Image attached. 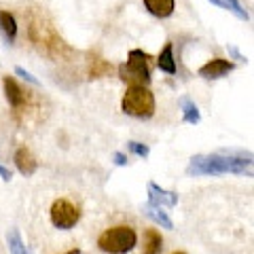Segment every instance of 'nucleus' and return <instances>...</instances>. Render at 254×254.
Wrapping results in <instances>:
<instances>
[{
  "mask_svg": "<svg viewBox=\"0 0 254 254\" xmlns=\"http://www.w3.org/2000/svg\"><path fill=\"white\" fill-rule=\"evenodd\" d=\"M0 34L4 36L6 43H13L17 38V21H15L13 13L0 9Z\"/></svg>",
  "mask_w": 254,
  "mask_h": 254,
  "instance_id": "obj_11",
  "label": "nucleus"
},
{
  "mask_svg": "<svg viewBox=\"0 0 254 254\" xmlns=\"http://www.w3.org/2000/svg\"><path fill=\"white\" fill-rule=\"evenodd\" d=\"M233 68H235L233 62L222 60V58H214L208 64H203V66L197 70V74H199L201 78H208V81H216V78H222L229 72H233Z\"/></svg>",
  "mask_w": 254,
  "mask_h": 254,
  "instance_id": "obj_6",
  "label": "nucleus"
},
{
  "mask_svg": "<svg viewBox=\"0 0 254 254\" xmlns=\"http://www.w3.org/2000/svg\"><path fill=\"white\" fill-rule=\"evenodd\" d=\"M227 49H229V53H231V55H233V58H235V60H242V62H246V58H244V55H242L240 51H237V49H235V47H233V45H227Z\"/></svg>",
  "mask_w": 254,
  "mask_h": 254,
  "instance_id": "obj_23",
  "label": "nucleus"
},
{
  "mask_svg": "<svg viewBox=\"0 0 254 254\" xmlns=\"http://www.w3.org/2000/svg\"><path fill=\"white\" fill-rule=\"evenodd\" d=\"M13 161H15V168H17L19 174H23V176H32L36 170H38V161H36V157L32 155V150L26 148V146H21L15 150V157H13Z\"/></svg>",
  "mask_w": 254,
  "mask_h": 254,
  "instance_id": "obj_9",
  "label": "nucleus"
},
{
  "mask_svg": "<svg viewBox=\"0 0 254 254\" xmlns=\"http://www.w3.org/2000/svg\"><path fill=\"white\" fill-rule=\"evenodd\" d=\"M163 250V237L157 229H148L144 233V248H142V254H161Z\"/></svg>",
  "mask_w": 254,
  "mask_h": 254,
  "instance_id": "obj_15",
  "label": "nucleus"
},
{
  "mask_svg": "<svg viewBox=\"0 0 254 254\" xmlns=\"http://www.w3.org/2000/svg\"><path fill=\"white\" fill-rule=\"evenodd\" d=\"M127 150L129 153H133L136 157H142V159H146L150 155V148L146 144H142V142H136V140H129L127 142Z\"/></svg>",
  "mask_w": 254,
  "mask_h": 254,
  "instance_id": "obj_18",
  "label": "nucleus"
},
{
  "mask_svg": "<svg viewBox=\"0 0 254 254\" xmlns=\"http://www.w3.org/2000/svg\"><path fill=\"white\" fill-rule=\"evenodd\" d=\"M222 2H225L227 4V9L229 11H231L233 15H237V17H240V19H248V13H246L244 9H242V4L240 2H237V0H222Z\"/></svg>",
  "mask_w": 254,
  "mask_h": 254,
  "instance_id": "obj_19",
  "label": "nucleus"
},
{
  "mask_svg": "<svg viewBox=\"0 0 254 254\" xmlns=\"http://www.w3.org/2000/svg\"><path fill=\"white\" fill-rule=\"evenodd\" d=\"M172 254H187V252H172Z\"/></svg>",
  "mask_w": 254,
  "mask_h": 254,
  "instance_id": "obj_26",
  "label": "nucleus"
},
{
  "mask_svg": "<svg viewBox=\"0 0 254 254\" xmlns=\"http://www.w3.org/2000/svg\"><path fill=\"white\" fill-rule=\"evenodd\" d=\"M144 6L150 15H155L159 19L170 17L174 13V0H144Z\"/></svg>",
  "mask_w": 254,
  "mask_h": 254,
  "instance_id": "obj_12",
  "label": "nucleus"
},
{
  "mask_svg": "<svg viewBox=\"0 0 254 254\" xmlns=\"http://www.w3.org/2000/svg\"><path fill=\"white\" fill-rule=\"evenodd\" d=\"M144 214L150 218V220H155L157 225H161L163 229H174V222L172 218L168 216V212H165L163 208H159V205H153V203H144Z\"/></svg>",
  "mask_w": 254,
  "mask_h": 254,
  "instance_id": "obj_14",
  "label": "nucleus"
},
{
  "mask_svg": "<svg viewBox=\"0 0 254 254\" xmlns=\"http://www.w3.org/2000/svg\"><path fill=\"white\" fill-rule=\"evenodd\" d=\"M113 161H115V165H127V157L123 153H115L113 155Z\"/></svg>",
  "mask_w": 254,
  "mask_h": 254,
  "instance_id": "obj_21",
  "label": "nucleus"
},
{
  "mask_svg": "<svg viewBox=\"0 0 254 254\" xmlns=\"http://www.w3.org/2000/svg\"><path fill=\"white\" fill-rule=\"evenodd\" d=\"M148 203L159 205V208H174L178 203V195L174 190H168L163 187H159L157 182H148Z\"/></svg>",
  "mask_w": 254,
  "mask_h": 254,
  "instance_id": "obj_7",
  "label": "nucleus"
},
{
  "mask_svg": "<svg viewBox=\"0 0 254 254\" xmlns=\"http://www.w3.org/2000/svg\"><path fill=\"white\" fill-rule=\"evenodd\" d=\"M2 85H4V93H6V100H9V104L13 108H21L28 104V91H23L21 87L17 85L13 76H4L2 78Z\"/></svg>",
  "mask_w": 254,
  "mask_h": 254,
  "instance_id": "obj_8",
  "label": "nucleus"
},
{
  "mask_svg": "<svg viewBox=\"0 0 254 254\" xmlns=\"http://www.w3.org/2000/svg\"><path fill=\"white\" fill-rule=\"evenodd\" d=\"M180 104V110H182V121L185 123H190V125H197L201 121V113H199V106L195 104L193 100H189L187 95H182L178 100Z\"/></svg>",
  "mask_w": 254,
  "mask_h": 254,
  "instance_id": "obj_10",
  "label": "nucleus"
},
{
  "mask_svg": "<svg viewBox=\"0 0 254 254\" xmlns=\"http://www.w3.org/2000/svg\"><path fill=\"white\" fill-rule=\"evenodd\" d=\"M15 72H17L21 78H26V81L28 83H32V85H38V78L36 76H32L30 72H28V70L26 68H21V66H17V68H15Z\"/></svg>",
  "mask_w": 254,
  "mask_h": 254,
  "instance_id": "obj_20",
  "label": "nucleus"
},
{
  "mask_svg": "<svg viewBox=\"0 0 254 254\" xmlns=\"http://www.w3.org/2000/svg\"><path fill=\"white\" fill-rule=\"evenodd\" d=\"M157 66H159L161 72L176 74V60H174V47H172V43H168L161 49V53H159V58H157Z\"/></svg>",
  "mask_w": 254,
  "mask_h": 254,
  "instance_id": "obj_13",
  "label": "nucleus"
},
{
  "mask_svg": "<svg viewBox=\"0 0 254 254\" xmlns=\"http://www.w3.org/2000/svg\"><path fill=\"white\" fill-rule=\"evenodd\" d=\"M49 218L53 222V227L68 231V229L76 227V222L81 220V210L68 199H55L49 210Z\"/></svg>",
  "mask_w": 254,
  "mask_h": 254,
  "instance_id": "obj_5",
  "label": "nucleus"
},
{
  "mask_svg": "<svg viewBox=\"0 0 254 254\" xmlns=\"http://www.w3.org/2000/svg\"><path fill=\"white\" fill-rule=\"evenodd\" d=\"M0 178H2L4 182H9L11 178H13V174H11V170H6L4 165H0Z\"/></svg>",
  "mask_w": 254,
  "mask_h": 254,
  "instance_id": "obj_22",
  "label": "nucleus"
},
{
  "mask_svg": "<svg viewBox=\"0 0 254 254\" xmlns=\"http://www.w3.org/2000/svg\"><path fill=\"white\" fill-rule=\"evenodd\" d=\"M110 70H113V66H110L106 60H95L89 70V78H102V76H106Z\"/></svg>",
  "mask_w": 254,
  "mask_h": 254,
  "instance_id": "obj_17",
  "label": "nucleus"
},
{
  "mask_svg": "<svg viewBox=\"0 0 254 254\" xmlns=\"http://www.w3.org/2000/svg\"><path fill=\"white\" fill-rule=\"evenodd\" d=\"M208 2H212V4H216V6H220V9H227V4L222 2V0H208ZM229 11V9H227Z\"/></svg>",
  "mask_w": 254,
  "mask_h": 254,
  "instance_id": "obj_24",
  "label": "nucleus"
},
{
  "mask_svg": "<svg viewBox=\"0 0 254 254\" xmlns=\"http://www.w3.org/2000/svg\"><path fill=\"white\" fill-rule=\"evenodd\" d=\"M138 233L127 225L110 227L98 237V248L108 254H127L136 248Z\"/></svg>",
  "mask_w": 254,
  "mask_h": 254,
  "instance_id": "obj_3",
  "label": "nucleus"
},
{
  "mask_svg": "<svg viewBox=\"0 0 254 254\" xmlns=\"http://www.w3.org/2000/svg\"><path fill=\"white\" fill-rule=\"evenodd\" d=\"M150 55L142 49H131L127 55V62L119 66V78L127 85L146 87L150 83Z\"/></svg>",
  "mask_w": 254,
  "mask_h": 254,
  "instance_id": "obj_2",
  "label": "nucleus"
},
{
  "mask_svg": "<svg viewBox=\"0 0 254 254\" xmlns=\"http://www.w3.org/2000/svg\"><path fill=\"white\" fill-rule=\"evenodd\" d=\"M62 254H81V248H72V250H68V252H62Z\"/></svg>",
  "mask_w": 254,
  "mask_h": 254,
  "instance_id": "obj_25",
  "label": "nucleus"
},
{
  "mask_svg": "<svg viewBox=\"0 0 254 254\" xmlns=\"http://www.w3.org/2000/svg\"><path fill=\"white\" fill-rule=\"evenodd\" d=\"M121 110L129 117L138 119H150L155 115V95L148 87L131 85L127 87V91L121 100Z\"/></svg>",
  "mask_w": 254,
  "mask_h": 254,
  "instance_id": "obj_4",
  "label": "nucleus"
},
{
  "mask_svg": "<svg viewBox=\"0 0 254 254\" xmlns=\"http://www.w3.org/2000/svg\"><path fill=\"white\" fill-rule=\"evenodd\" d=\"M187 174L189 176H222V174L252 176V153L218 150L212 155H195L187 165Z\"/></svg>",
  "mask_w": 254,
  "mask_h": 254,
  "instance_id": "obj_1",
  "label": "nucleus"
},
{
  "mask_svg": "<svg viewBox=\"0 0 254 254\" xmlns=\"http://www.w3.org/2000/svg\"><path fill=\"white\" fill-rule=\"evenodd\" d=\"M6 244H9L11 254H32V252L28 250V246L23 244V240H21L19 229H11L9 235H6Z\"/></svg>",
  "mask_w": 254,
  "mask_h": 254,
  "instance_id": "obj_16",
  "label": "nucleus"
}]
</instances>
